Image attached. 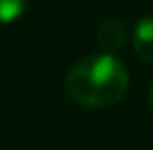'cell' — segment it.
I'll return each mask as SVG.
<instances>
[{"instance_id":"obj_1","label":"cell","mask_w":153,"mask_h":150,"mask_svg":"<svg viewBox=\"0 0 153 150\" xmlns=\"http://www.w3.org/2000/svg\"><path fill=\"white\" fill-rule=\"evenodd\" d=\"M129 91V71L115 55H87L71 66L67 93L76 104L87 108H107L118 104Z\"/></svg>"},{"instance_id":"obj_2","label":"cell","mask_w":153,"mask_h":150,"mask_svg":"<svg viewBox=\"0 0 153 150\" xmlns=\"http://www.w3.org/2000/svg\"><path fill=\"white\" fill-rule=\"evenodd\" d=\"M98 46L102 53L107 55H113L115 51H120L124 46V40H126V27L120 20L115 18H107L102 24L98 27Z\"/></svg>"},{"instance_id":"obj_3","label":"cell","mask_w":153,"mask_h":150,"mask_svg":"<svg viewBox=\"0 0 153 150\" xmlns=\"http://www.w3.org/2000/svg\"><path fill=\"white\" fill-rule=\"evenodd\" d=\"M133 49H135V55L142 62L153 64V15H146L135 24Z\"/></svg>"},{"instance_id":"obj_4","label":"cell","mask_w":153,"mask_h":150,"mask_svg":"<svg viewBox=\"0 0 153 150\" xmlns=\"http://www.w3.org/2000/svg\"><path fill=\"white\" fill-rule=\"evenodd\" d=\"M27 0H0V24H9L22 15Z\"/></svg>"},{"instance_id":"obj_5","label":"cell","mask_w":153,"mask_h":150,"mask_svg":"<svg viewBox=\"0 0 153 150\" xmlns=\"http://www.w3.org/2000/svg\"><path fill=\"white\" fill-rule=\"evenodd\" d=\"M149 104H151V110H153V82H151V89H149Z\"/></svg>"}]
</instances>
